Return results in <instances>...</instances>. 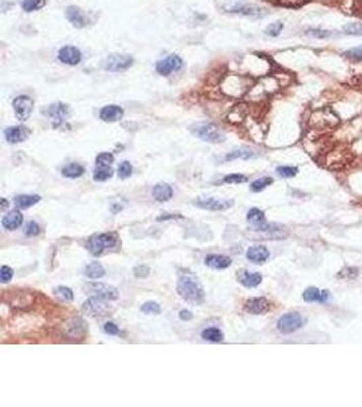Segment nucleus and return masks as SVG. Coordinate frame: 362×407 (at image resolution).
<instances>
[{"label": "nucleus", "mask_w": 362, "mask_h": 407, "mask_svg": "<svg viewBox=\"0 0 362 407\" xmlns=\"http://www.w3.org/2000/svg\"><path fill=\"white\" fill-rule=\"evenodd\" d=\"M179 318H181L182 320L187 322V320H191V319H193V314H191V311L189 310H182L181 312H179Z\"/></svg>", "instance_id": "49"}, {"label": "nucleus", "mask_w": 362, "mask_h": 407, "mask_svg": "<svg viewBox=\"0 0 362 407\" xmlns=\"http://www.w3.org/2000/svg\"><path fill=\"white\" fill-rule=\"evenodd\" d=\"M343 33L347 36H362V23L361 22H353V23H347L343 26Z\"/></svg>", "instance_id": "34"}, {"label": "nucleus", "mask_w": 362, "mask_h": 407, "mask_svg": "<svg viewBox=\"0 0 362 407\" xmlns=\"http://www.w3.org/2000/svg\"><path fill=\"white\" fill-rule=\"evenodd\" d=\"M85 274L89 278L98 280V278H102L103 276H105L106 270H105V267L102 266L99 262H93V263H90L89 266H86Z\"/></svg>", "instance_id": "27"}, {"label": "nucleus", "mask_w": 362, "mask_h": 407, "mask_svg": "<svg viewBox=\"0 0 362 407\" xmlns=\"http://www.w3.org/2000/svg\"><path fill=\"white\" fill-rule=\"evenodd\" d=\"M89 293H91L94 297L103 299V300H116L118 299V290L116 288L102 282H91L87 285Z\"/></svg>", "instance_id": "10"}, {"label": "nucleus", "mask_w": 362, "mask_h": 407, "mask_svg": "<svg viewBox=\"0 0 362 407\" xmlns=\"http://www.w3.org/2000/svg\"><path fill=\"white\" fill-rule=\"evenodd\" d=\"M248 79L241 76H228L221 83V90L230 97H241L248 90Z\"/></svg>", "instance_id": "5"}, {"label": "nucleus", "mask_w": 362, "mask_h": 407, "mask_svg": "<svg viewBox=\"0 0 362 407\" xmlns=\"http://www.w3.org/2000/svg\"><path fill=\"white\" fill-rule=\"evenodd\" d=\"M23 223V216L20 212L18 210H14V212H10L8 214H6L3 219H2V226L3 228L8 231H14L16 228H19Z\"/></svg>", "instance_id": "22"}, {"label": "nucleus", "mask_w": 362, "mask_h": 407, "mask_svg": "<svg viewBox=\"0 0 362 407\" xmlns=\"http://www.w3.org/2000/svg\"><path fill=\"white\" fill-rule=\"evenodd\" d=\"M61 174L64 175L65 178H71V179H76V178H80L83 174H85V167L79 163H69L65 167H63L61 170Z\"/></svg>", "instance_id": "26"}, {"label": "nucleus", "mask_w": 362, "mask_h": 407, "mask_svg": "<svg viewBox=\"0 0 362 407\" xmlns=\"http://www.w3.org/2000/svg\"><path fill=\"white\" fill-rule=\"evenodd\" d=\"M205 265L209 266L210 269L222 270V269H227L232 265V259L221 254H210L205 258Z\"/></svg>", "instance_id": "19"}, {"label": "nucleus", "mask_w": 362, "mask_h": 407, "mask_svg": "<svg viewBox=\"0 0 362 407\" xmlns=\"http://www.w3.org/2000/svg\"><path fill=\"white\" fill-rule=\"evenodd\" d=\"M57 59L65 65H77L81 61V52L75 46H63L57 53Z\"/></svg>", "instance_id": "13"}, {"label": "nucleus", "mask_w": 362, "mask_h": 407, "mask_svg": "<svg viewBox=\"0 0 362 407\" xmlns=\"http://www.w3.org/2000/svg\"><path fill=\"white\" fill-rule=\"evenodd\" d=\"M113 160H114V156L109 152L99 153V155L97 156V159H95V161H97V166H110L112 163H113Z\"/></svg>", "instance_id": "42"}, {"label": "nucleus", "mask_w": 362, "mask_h": 407, "mask_svg": "<svg viewBox=\"0 0 362 407\" xmlns=\"http://www.w3.org/2000/svg\"><path fill=\"white\" fill-rule=\"evenodd\" d=\"M2 208H3V209L7 208V201H6V198H2Z\"/></svg>", "instance_id": "51"}, {"label": "nucleus", "mask_w": 362, "mask_h": 407, "mask_svg": "<svg viewBox=\"0 0 362 407\" xmlns=\"http://www.w3.org/2000/svg\"><path fill=\"white\" fill-rule=\"evenodd\" d=\"M177 290L182 299L193 304H201L205 299V292L202 288L201 282L193 273L185 272L178 280Z\"/></svg>", "instance_id": "1"}, {"label": "nucleus", "mask_w": 362, "mask_h": 407, "mask_svg": "<svg viewBox=\"0 0 362 407\" xmlns=\"http://www.w3.org/2000/svg\"><path fill=\"white\" fill-rule=\"evenodd\" d=\"M253 157H255V153H254L249 148L243 147V148L235 149V151H232L230 155H227L226 160H235V159H244V160H248V159H253Z\"/></svg>", "instance_id": "30"}, {"label": "nucleus", "mask_w": 362, "mask_h": 407, "mask_svg": "<svg viewBox=\"0 0 362 407\" xmlns=\"http://www.w3.org/2000/svg\"><path fill=\"white\" fill-rule=\"evenodd\" d=\"M277 173L282 178H293L298 174V169L293 166H280L277 167Z\"/></svg>", "instance_id": "37"}, {"label": "nucleus", "mask_w": 362, "mask_h": 407, "mask_svg": "<svg viewBox=\"0 0 362 407\" xmlns=\"http://www.w3.org/2000/svg\"><path fill=\"white\" fill-rule=\"evenodd\" d=\"M14 276V272H12L11 267L8 266H2L0 269V281L2 282H8Z\"/></svg>", "instance_id": "46"}, {"label": "nucleus", "mask_w": 362, "mask_h": 407, "mask_svg": "<svg viewBox=\"0 0 362 407\" xmlns=\"http://www.w3.org/2000/svg\"><path fill=\"white\" fill-rule=\"evenodd\" d=\"M345 55H346L349 59H351V60L361 61L362 60V45L361 46H357V48L350 49V50H347V52H345Z\"/></svg>", "instance_id": "44"}, {"label": "nucleus", "mask_w": 362, "mask_h": 407, "mask_svg": "<svg viewBox=\"0 0 362 407\" xmlns=\"http://www.w3.org/2000/svg\"><path fill=\"white\" fill-rule=\"evenodd\" d=\"M65 15H67V19L73 28L81 29L85 28L87 24V18H86L85 12L81 11L80 8L76 7V6H69L65 10Z\"/></svg>", "instance_id": "15"}, {"label": "nucleus", "mask_w": 362, "mask_h": 407, "mask_svg": "<svg viewBox=\"0 0 362 407\" xmlns=\"http://www.w3.org/2000/svg\"><path fill=\"white\" fill-rule=\"evenodd\" d=\"M53 292H54V296L61 302H71V300H73L72 289H69L67 286H57Z\"/></svg>", "instance_id": "32"}, {"label": "nucleus", "mask_w": 362, "mask_h": 407, "mask_svg": "<svg viewBox=\"0 0 362 407\" xmlns=\"http://www.w3.org/2000/svg\"><path fill=\"white\" fill-rule=\"evenodd\" d=\"M105 333L109 335H118L120 334V329L114 323L109 322L105 324Z\"/></svg>", "instance_id": "47"}, {"label": "nucleus", "mask_w": 362, "mask_h": 407, "mask_svg": "<svg viewBox=\"0 0 362 407\" xmlns=\"http://www.w3.org/2000/svg\"><path fill=\"white\" fill-rule=\"evenodd\" d=\"M361 4H362V0H361ZM359 10H361V12H359V14H362V7H359Z\"/></svg>", "instance_id": "52"}, {"label": "nucleus", "mask_w": 362, "mask_h": 407, "mask_svg": "<svg viewBox=\"0 0 362 407\" xmlns=\"http://www.w3.org/2000/svg\"><path fill=\"white\" fill-rule=\"evenodd\" d=\"M83 310L90 314L91 316H106L109 314V306L103 302V299L99 297H91L85 303Z\"/></svg>", "instance_id": "12"}, {"label": "nucleus", "mask_w": 362, "mask_h": 407, "mask_svg": "<svg viewBox=\"0 0 362 407\" xmlns=\"http://www.w3.org/2000/svg\"><path fill=\"white\" fill-rule=\"evenodd\" d=\"M245 310L248 311L249 314L261 315L265 314L270 310V303L265 297H253L245 302Z\"/></svg>", "instance_id": "17"}, {"label": "nucleus", "mask_w": 362, "mask_h": 407, "mask_svg": "<svg viewBox=\"0 0 362 407\" xmlns=\"http://www.w3.org/2000/svg\"><path fill=\"white\" fill-rule=\"evenodd\" d=\"M330 297L331 294L328 290H320L318 289V288H315V286H311V288L305 289V292L302 293V299L308 303H314V302L324 303Z\"/></svg>", "instance_id": "21"}, {"label": "nucleus", "mask_w": 362, "mask_h": 407, "mask_svg": "<svg viewBox=\"0 0 362 407\" xmlns=\"http://www.w3.org/2000/svg\"><path fill=\"white\" fill-rule=\"evenodd\" d=\"M190 129L194 136L208 143H222L226 140L224 132L212 122H197Z\"/></svg>", "instance_id": "2"}, {"label": "nucleus", "mask_w": 362, "mask_h": 407, "mask_svg": "<svg viewBox=\"0 0 362 407\" xmlns=\"http://www.w3.org/2000/svg\"><path fill=\"white\" fill-rule=\"evenodd\" d=\"M48 116L52 120L54 126H57L61 122H64L69 116L68 106L63 105V103H53L48 107Z\"/></svg>", "instance_id": "16"}, {"label": "nucleus", "mask_w": 362, "mask_h": 407, "mask_svg": "<svg viewBox=\"0 0 362 407\" xmlns=\"http://www.w3.org/2000/svg\"><path fill=\"white\" fill-rule=\"evenodd\" d=\"M112 177H113V170L110 166H97V169L94 170V181L103 182Z\"/></svg>", "instance_id": "28"}, {"label": "nucleus", "mask_w": 362, "mask_h": 407, "mask_svg": "<svg viewBox=\"0 0 362 407\" xmlns=\"http://www.w3.org/2000/svg\"><path fill=\"white\" fill-rule=\"evenodd\" d=\"M124 116V110L121 109L120 106L117 105H109L102 107L99 112V117L102 121L105 122H116L120 121L121 118Z\"/></svg>", "instance_id": "20"}, {"label": "nucleus", "mask_w": 362, "mask_h": 407, "mask_svg": "<svg viewBox=\"0 0 362 407\" xmlns=\"http://www.w3.org/2000/svg\"><path fill=\"white\" fill-rule=\"evenodd\" d=\"M284 29V23L282 22H274V23L269 24L265 30V34L269 37H277Z\"/></svg>", "instance_id": "41"}, {"label": "nucleus", "mask_w": 362, "mask_h": 407, "mask_svg": "<svg viewBox=\"0 0 362 407\" xmlns=\"http://www.w3.org/2000/svg\"><path fill=\"white\" fill-rule=\"evenodd\" d=\"M152 196L156 201L165 202L173 197V189H171V186L167 185V183H157V185L153 187Z\"/></svg>", "instance_id": "24"}, {"label": "nucleus", "mask_w": 362, "mask_h": 407, "mask_svg": "<svg viewBox=\"0 0 362 407\" xmlns=\"http://www.w3.org/2000/svg\"><path fill=\"white\" fill-rule=\"evenodd\" d=\"M241 285L245 288H255L262 282V274L261 273H248V272H241L240 277Z\"/></svg>", "instance_id": "25"}, {"label": "nucleus", "mask_w": 362, "mask_h": 407, "mask_svg": "<svg viewBox=\"0 0 362 407\" xmlns=\"http://www.w3.org/2000/svg\"><path fill=\"white\" fill-rule=\"evenodd\" d=\"M33 99L27 95H19L12 101V107H14V113L19 121H26L33 110Z\"/></svg>", "instance_id": "8"}, {"label": "nucleus", "mask_w": 362, "mask_h": 407, "mask_svg": "<svg viewBox=\"0 0 362 407\" xmlns=\"http://www.w3.org/2000/svg\"><path fill=\"white\" fill-rule=\"evenodd\" d=\"M29 136H30V129L23 125L11 126V128H7V129L4 130L6 140L8 143H11V144H18V143L27 140Z\"/></svg>", "instance_id": "14"}, {"label": "nucleus", "mask_w": 362, "mask_h": 407, "mask_svg": "<svg viewBox=\"0 0 362 407\" xmlns=\"http://www.w3.org/2000/svg\"><path fill=\"white\" fill-rule=\"evenodd\" d=\"M133 57L129 55H124V53H114L110 55L109 57H106V60L103 61V69L109 71V72H122L126 71L128 68H130L133 65Z\"/></svg>", "instance_id": "4"}, {"label": "nucleus", "mask_w": 362, "mask_h": 407, "mask_svg": "<svg viewBox=\"0 0 362 407\" xmlns=\"http://www.w3.org/2000/svg\"><path fill=\"white\" fill-rule=\"evenodd\" d=\"M133 173V166L129 161H122L118 167V177L121 179H126L132 175Z\"/></svg>", "instance_id": "40"}, {"label": "nucleus", "mask_w": 362, "mask_h": 407, "mask_svg": "<svg viewBox=\"0 0 362 407\" xmlns=\"http://www.w3.org/2000/svg\"><path fill=\"white\" fill-rule=\"evenodd\" d=\"M169 219H182V216H171V214H169V216H160V218H157V220H169Z\"/></svg>", "instance_id": "50"}, {"label": "nucleus", "mask_w": 362, "mask_h": 407, "mask_svg": "<svg viewBox=\"0 0 362 407\" xmlns=\"http://www.w3.org/2000/svg\"><path fill=\"white\" fill-rule=\"evenodd\" d=\"M201 337L205 341H209V342H221L224 339V334L221 333V330H218L217 327H209V329H205L202 331Z\"/></svg>", "instance_id": "29"}, {"label": "nucleus", "mask_w": 362, "mask_h": 407, "mask_svg": "<svg viewBox=\"0 0 362 407\" xmlns=\"http://www.w3.org/2000/svg\"><path fill=\"white\" fill-rule=\"evenodd\" d=\"M45 3H46L45 0H23L22 8L27 12L37 11V10H41V8L44 7Z\"/></svg>", "instance_id": "35"}, {"label": "nucleus", "mask_w": 362, "mask_h": 407, "mask_svg": "<svg viewBox=\"0 0 362 407\" xmlns=\"http://www.w3.org/2000/svg\"><path fill=\"white\" fill-rule=\"evenodd\" d=\"M247 181H248V178L241 175V174H230L222 179L224 183H230V185H239V183H244Z\"/></svg>", "instance_id": "39"}, {"label": "nucleus", "mask_w": 362, "mask_h": 407, "mask_svg": "<svg viewBox=\"0 0 362 407\" xmlns=\"http://www.w3.org/2000/svg\"><path fill=\"white\" fill-rule=\"evenodd\" d=\"M41 232V228L40 226L37 224L36 222H29L26 226H24V234L27 235V236H37V235L40 234Z\"/></svg>", "instance_id": "43"}, {"label": "nucleus", "mask_w": 362, "mask_h": 407, "mask_svg": "<svg viewBox=\"0 0 362 407\" xmlns=\"http://www.w3.org/2000/svg\"><path fill=\"white\" fill-rule=\"evenodd\" d=\"M160 311V304H157L156 302H145L141 306V312H144L147 315H159Z\"/></svg>", "instance_id": "36"}, {"label": "nucleus", "mask_w": 362, "mask_h": 407, "mask_svg": "<svg viewBox=\"0 0 362 407\" xmlns=\"http://www.w3.org/2000/svg\"><path fill=\"white\" fill-rule=\"evenodd\" d=\"M134 274L136 277H147L149 274V269L147 266H137L134 269Z\"/></svg>", "instance_id": "48"}, {"label": "nucleus", "mask_w": 362, "mask_h": 407, "mask_svg": "<svg viewBox=\"0 0 362 407\" xmlns=\"http://www.w3.org/2000/svg\"><path fill=\"white\" fill-rule=\"evenodd\" d=\"M196 205L208 210H227L234 205L232 200H216L213 197H198Z\"/></svg>", "instance_id": "11"}, {"label": "nucleus", "mask_w": 362, "mask_h": 407, "mask_svg": "<svg viewBox=\"0 0 362 407\" xmlns=\"http://www.w3.org/2000/svg\"><path fill=\"white\" fill-rule=\"evenodd\" d=\"M117 245V236L114 234H97L87 242V250L93 255H102L106 250L113 249Z\"/></svg>", "instance_id": "3"}, {"label": "nucleus", "mask_w": 362, "mask_h": 407, "mask_svg": "<svg viewBox=\"0 0 362 407\" xmlns=\"http://www.w3.org/2000/svg\"><path fill=\"white\" fill-rule=\"evenodd\" d=\"M247 219H248L249 223H253L254 226H261V224L266 223L265 213L261 209H258V208L249 209V212L247 213Z\"/></svg>", "instance_id": "31"}, {"label": "nucleus", "mask_w": 362, "mask_h": 407, "mask_svg": "<svg viewBox=\"0 0 362 407\" xmlns=\"http://www.w3.org/2000/svg\"><path fill=\"white\" fill-rule=\"evenodd\" d=\"M226 11L230 14H239L243 16H249V18H263L267 15L265 8L255 6V4L241 3V2H235L232 4H228L226 7Z\"/></svg>", "instance_id": "7"}, {"label": "nucleus", "mask_w": 362, "mask_h": 407, "mask_svg": "<svg viewBox=\"0 0 362 407\" xmlns=\"http://www.w3.org/2000/svg\"><path fill=\"white\" fill-rule=\"evenodd\" d=\"M305 34L308 37H312V38H330V37L334 36L332 32L323 30V29H308Z\"/></svg>", "instance_id": "38"}, {"label": "nucleus", "mask_w": 362, "mask_h": 407, "mask_svg": "<svg viewBox=\"0 0 362 407\" xmlns=\"http://www.w3.org/2000/svg\"><path fill=\"white\" fill-rule=\"evenodd\" d=\"M40 201L41 197L38 194H20L14 198V204L16 208H20V209H27Z\"/></svg>", "instance_id": "23"}, {"label": "nucleus", "mask_w": 362, "mask_h": 407, "mask_svg": "<svg viewBox=\"0 0 362 407\" xmlns=\"http://www.w3.org/2000/svg\"><path fill=\"white\" fill-rule=\"evenodd\" d=\"M275 2L284 7H300L302 4H305L308 0H275Z\"/></svg>", "instance_id": "45"}, {"label": "nucleus", "mask_w": 362, "mask_h": 407, "mask_svg": "<svg viewBox=\"0 0 362 407\" xmlns=\"http://www.w3.org/2000/svg\"><path fill=\"white\" fill-rule=\"evenodd\" d=\"M183 61L178 55H170L156 64V72L161 76H169L170 73L177 72L182 68Z\"/></svg>", "instance_id": "9"}, {"label": "nucleus", "mask_w": 362, "mask_h": 407, "mask_svg": "<svg viewBox=\"0 0 362 407\" xmlns=\"http://www.w3.org/2000/svg\"><path fill=\"white\" fill-rule=\"evenodd\" d=\"M270 257V251L263 245H254L247 250V258L253 263H263Z\"/></svg>", "instance_id": "18"}, {"label": "nucleus", "mask_w": 362, "mask_h": 407, "mask_svg": "<svg viewBox=\"0 0 362 407\" xmlns=\"http://www.w3.org/2000/svg\"><path fill=\"white\" fill-rule=\"evenodd\" d=\"M274 182L273 178L270 177H265V178H261V179H257V181H254L253 183H251V190L253 192H262V190H265L266 187H269L271 183Z\"/></svg>", "instance_id": "33"}, {"label": "nucleus", "mask_w": 362, "mask_h": 407, "mask_svg": "<svg viewBox=\"0 0 362 407\" xmlns=\"http://www.w3.org/2000/svg\"><path fill=\"white\" fill-rule=\"evenodd\" d=\"M304 318L298 312H289L278 319L277 329L282 334H292L304 326Z\"/></svg>", "instance_id": "6"}]
</instances>
